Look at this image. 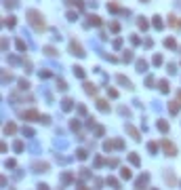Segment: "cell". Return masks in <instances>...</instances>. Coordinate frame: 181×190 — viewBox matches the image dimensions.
<instances>
[{"label":"cell","instance_id":"obj_1","mask_svg":"<svg viewBox=\"0 0 181 190\" xmlns=\"http://www.w3.org/2000/svg\"><path fill=\"white\" fill-rule=\"evenodd\" d=\"M25 17H28V21H30V25L34 28L36 32H44V19H42V15L38 13V11H34V9H30L28 13H25Z\"/></svg>","mask_w":181,"mask_h":190},{"label":"cell","instance_id":"obj_2","mask_svg":"<svg viewBox=\"0 0 181 190\" xmlns=\"http://www.w3.org/2000/svg\"><path fill=\"white\" fill-rule=\"evenodd\" d=\"M70 51H72V55H78V57H84L87 53H84V49L80 42H76V40H72L70 42Z\"/></svg>","mask_w":181,"mask_h":190},{"label":"cell","instance_id":"obj_3","mask_svg":"<svg viewBox=\"0 0 181 190\" xmlns=\"http://www.w3.org/2000/svg\"><path fill=\"white\" fill-rule=\"evenodd\" d=\"M160 146L164 148L166 156H175V154H177V148H175V146H173L171 142H168V139H162V142H160Z\"/></svg>","mask_w":181,"mask_h":190},{"label":"cell","instance_id":"obj_4","mask_svg":"<svg viewBox=\"0 0 181 190\" xmlns=\"http://www.w3.org/2000/svg\"><path fill=\"white\" fill-rule=\"evenodd\" d=\"M126 131H129V135H131L133 139H135V142H139V139H141V135H139V131H137V129L133 127V125H126Z\"/></svg>","mask_w":181,"mask_h":190},{"label":"cell","instance_id":"obj_5","mask_svg":"<svg viewBox=\"0 0 181 190\" xmlns=\"http://www.w3.org/2000/svg\"><path fill=\"white\" fill-rule=\"evenodd\" d=\"M137 72H147V61L145 59H137Z\"/></svg>","mask_w":181,"mask_h":190},{"label":"cell","instance_id":"obj_6","mask_svg":"<svg viewBox=\"0 0 181 190\" xmlns=\"http://www.w3.org/2000/svg\"><path fill=\"white\" fill-rule=\"evenodd\" d=\"M61 108H63V110H65V112H70L72 108H74V101L70 99V97H65V99L61 101Z\"/></svg>","mask_w":181,"mask_h":190},{"label":"cell","instance_id":"obj_7","mask_svg":"<svg viewBox=\"0 0 181 190\" xmlns=\"http://www.w3.org/2000/svg\"><path fill=\"white\" fill-rule=\"evenodd\" d=\"M84 91H87L89 95H95L97 93V87H95L93 83H84Z\"/></svg>","mask_w":181,"mask_h":190},{"label":"cell","instance_id":"obj_8","mask_svg":"<svg viewBox=\"0 0 181 190\" xmlns=\"http://www.w3.org/2000/svg\"><path fill=\"white\" fill-rule=\"evenodd\" d=\"M147 180H150V175H147V173H143V175L139 177V180H137V182H135V186H137V188H141V186H145V184H147Z\"/></svg>","mask_w":181,"mask_h":190},{"label":"cell","instance_id":"obj_9","mask_svg":"<svg viewBox=\"0 0 181 190\" xmlns=\"http://www.w3.org/2000/svg\"><path fill=\"white\" fill-rule=\"evenodd\" d=\"M87 25H101V19L97 17V15H89V21Z\"/></svg>","mask_w":181,"mask_h":190},{"label":"cell","instance_id":"obj_10","mask_svg":"<svg viewBox=\"0 0 181 190\" xmlns=\"http://www.w3.org/2000/svg\"><path fill=\"white\" fill-rule=\"evenodd\" d=\"M120 175H122V180H131V177H133V173H131V169H129V167H122V169H120Z\"/></svg>","mask_w":181,"mask_h":190},{"label":"cell","instance_id":"obj_11","mask_svg":"<svg viewBox=\"0 0 181 190\" xmlns=\"http://www.w3.org/2000/svg\"><path fill=\"white\" fill-rule=\"evenodd\" d=\"M118 83H120L122 87H126V89H133V87H131V80L126 78V76H122V74L118 76Z\"/></svg>","mask_w":181,"mask_h":190},{"label":"cell","instance_id":"obj_12","mask_svg":"<svg viewBox=\"0 0 181 190\" xmlns=\"http://www.w3.org/2000/svg\"><path fill=\"white\" fill-rule=\"evenodd\" d=\"M97 108H99L101 112H108L110 110V106H108V101H105V99H97Z\"/></svg>","mask_w":181,"mask_h":190},{"label":"cell","instance_id":"obj_13","mask_svg":"<svg viewBox=\"0 0 181 190\" xmlns=\"http://www.w3.org/2000/svg\"><path fill=\"white\" fill-rule=\"evenodd\" d=\"M23 118H40V114L36 110H28V112H23Z\"/></svg>","mask_w":181,"mask_h":190},{"label":"cell","instance_id":"obj_14","mask_svg":"<svg viewBox=\"0 0 181 190\" xmlns=\"http://www.w3.org/2000/svg\"><path fill=\"white\" fill-rule=\"evenodd\" d=\"M34 169L36 171H46V169H49V165H46V163H34Z\"/></svg>","mask_w":181,"mask_h":190},{"label":"cell","instance_id":"obj_15","mask_svg":"<svg viewBox=\"0 0 181 190\" xmlns=\"http://www.w3.org/2000/svg\"><path fill=\"white\" fill-rule=\"evenodd\" d=\"M42 51H44V53H46V55H49V57H55V55H57L55 47H44V49H42Z\"/></svg>","mask_w":181,"mask_h":190},{"label":"cell","instance_id":"obj_16","mask_svg":"<svg viewBox=\"0 0 181 190\" xmlns=\"http://www.w3.org/2000/svg\"><path fill=\"white\" fill-rule=\"evenodd\" d=\"M137 25H139L141 30H147V28H150V23L145 21V17H139V21H137Z\"/></svg>","mask_w":181,"mask_h":190},{"label":"cell","instance_id":"obj_17","mask_svg":"<svg viewBox=\"0 0 181 190\" xmlns=\"http://www.w3.org/2000/svg\"><path fill=\"white\" fill-rule=\"evenodd\" d=\"M158 89H160L162 93H168V83L166 80H160V83H158Z\"/></svg>","mask_w":181,"mask_h":190},{"label":"cell","instance_id":"obj_18","mask_svg":"<svg viewBox=\"0 0 181 190\" xmlns=\"http://www.w3.org/2000/svg\"><path fill=\"white\" fill-rule=\"evenodd\" d=\"M158 129L166 133V131H168V123H166V121H162V118H160V121H158Z\"/></svg>","mask_w":181,"mask_h":190},{"label":"cell","instance_id":"obj_19","mask_svg":"<svg viewBox=\"0 0 181 190\" xmlns=\"http://www.w3.org/2000/svg\"><path fill=\"white\" fill-rule=\"evenodd\" d=\"M15 131H17V127H15L13 123H9L7 127H4V133H7V135H9V133H15Z\"/></svg>","mask_w":181,"mask_h":190},{"label":"cell","instance_id":"obj_20","mask_svg":"<svg viewBox=\"0 0 181 190\" xmlns=\"http://www.w3.org/2000/svg\"><path fill=\"white\" fill-rule=\"evenodd\" d=\"M74 74H76L78 78H84V76H87V74H84V70H82L80 66H76V68H74Z\"/></svg>","mask_w":181,"mask_h":190},{"label":"cell","instance_id":"obj_21","mask_svg":"<svg viewBox=\"0 0 181 190\" xmlns=\"http://www.w3.org/2000/svg\"><path fill=\"white\" fill-rule=\"evenodd\" d=\"M152 23H154V28H158V30H160V28H162V19H160V15H156Z\"/></svg>","mask_w":181,"mask_h":190},{"label":"cell","instance_id":"obj_22","mask_svg":"<svg viewBox=\"0 0 181 190\" xmlns=\"http://www.w3.org/2000/svg\"><path fill=\"white\" fill-rule=\"evenodd\" d=\"M168 110H171V114H177V112H179V104H177V101H171Z\"/></svg>","mask_w":181,"mask_h":190},{"label":"cell","instance_id":"obj_23","mask_svg":"<svg viewBox=\"0 0 181 190\" xmlns=\"http://www.w3.org/2000/svg\"><path fill=\"white\" fill-rule=\"evenodd\" d=\"M164 45H166L168 49H175V47H177V42H175L173 38H166V40H164Z\"/></svg>","mask_w":181,"mask_h":190},{"label":"cell","instance_id":"obj_24","mask_svg":"<svg viewBox=\"0 0 181 190\" xmlns=\"http://www.w3.org/2000/svg\"><path fill=\"white\" fill-rule=\"evenodd\" d=\"M110 30H112V32H118V30H120V23H118V21H112V23H110Z\"/></svg>","mask_w":181,"mask_h":190},{"label":"cell","instance_id":"obj_25","mask_svg":"<svg viewBox=\"0 0 181 190\" xmlns=\"http://www.w3.org/2000/svg\"><path fill=\"white\" fill-rule=\"evenodd\" d=\"M57 89H59V91H65V89H67L65 80H57Z\"/></svg>","mask_w":181,"mask_h":190},{"label":"cell","instance_id":"obj_26","mask_svg":"<svg viewBox=\"0 0 181 190\" xmlns=\"http://www.w3.org/2000/svg\"><path fill=\"white\" fill-rule=\"evenodd\" d=\"M76 154H78V159H80V161H84V159L89 156V152H87V150H78Z\"/></svg>","mask_w":181,"mask_h":190},{"label":"cell","instance_id":"obj_27","mask_svg":"<svg viewBox=\"0 0 181 190\" xmlns=\"http://www.w3.org/2000/svg\"><path fill=\"white\" fill-rule=\"evenodd\" d=\"M15 23H17V21H15V17H9L7 21H4V25H9V28H15Z\"/></svg>","mask_w":181,"mask_h":190},{"label":"cell","instance_id":"obj_28","mask_svg":"<svg viewBox=\"0 0 181 190\" xmlns=\"http://www.w3.org/2000/svg\"><path fill=\"white\" fill-rule=\"evenodd\" d=\"M129 161L133 163V165H139V156L137 154H129Z\"/></svg>","mask_w":181,"mask_h":190},{"label":"cell","instance_id":"obj_29","mask_svg":"<svg viewBox=\"0 0 181 190\" xmlns=\"http://www.w3.org/2000/svg\"><path fill=\"white\" fill-rule=\"evenodd\" d=\"M23 135H28V137H34V129H30V127H23Z\"/></svg>","mask_w":181,"mask_h":190},{"label":"cell","instance_id":"obj_30","mask_svg":"<svg viewBox=\"0 0 181 190\" xmlns=\"http://www.w3.org/2000/svg\"><path fill=\"white\" fill-rule=\"evenodd\" d=\"M108 9H110V11H114V13H118V11H120V7H118L116 2H110V4H108Z\"/></svg>","mask_w":181,"mask_h":190},{"label":"cell","instance_id":"obj_31","mask_svg":"<svg viewBox=\"0 0 181 190\" xmlns=\"http://www.w3.org/2000/svg\"><path fill=\"white\" fill-rule=\"evenodd\" d=\"M168 19H171V25H173V28H175V25H181V21H179L177 17H175V15H171Z\"/></svg>","mask_w":181,"mask_h":190},{"label":"cell","instance_id":"obj_32","mask_svg":"<svg viewBox=\"0 0 181 190\" xmlns=\"http://www.w3.org/2000/svg\"><path fill=\"white\" fill-rule=\"evenodd\" d=\"M108 184H110V186H114V188H118V186H120L118 180H114V177H108Z\"/></svg>","mask_w":181,"mask_h":190},{"label":"cell","instance_id":"obj_33","mask_svg":"<svg viewBox=\"0 0 181 190\" xmlns=\"http://www.w3.org/2000/svg\"><path fill=\"white\" fill-rule=\"evenodd\" d=\"M55 146H57V148H65L67 142H63V139H55Z\"/></svg>","mask_w":181,"mask_h":190},{"label":"cell","instance_id":"obj_34","mask_svg":"<svg viewBox=\"0 0 181 190\" xmlns=\"http://www.w3.org/2000/svg\"><path fill=\"white\" fill-rule=\"evenodd\" d=\"M147 148H150V152H152V154H156V150H158V144H156V142H152L150 146H147Z\"/></svg>","mask_w":181,"mask_h":190},{"label":"cell","instance_id":"obj_35","mask_svg":"<svg viewBox=\"0 0 181 190\" xmlns=\"http://www.w3.org/2000/svg\"><path fill=\"white\" fill-rule=\"evenodd\" d=\"M13 148H15V152H21V150H23V142H15Z\"/></svg>","mask_w":181,"mask_h":190},{"label":"cell","instance_id":"obj_36","mask_svg":"<svg viewBox=\"0 0 181 190\" xmlns=\"http://www.w3.org/2000/svg\"><path fill=\"white\" fill-rule=\"evenodd\" d=\"M124 61H133V51H124Z\"/></svg>","mask_w":181,"mask_h":190},{"label":"cell","instance_id":"obj_37","mask_svg":"<svg viewBox=\"0 0 181 190\" xmlns=\"http://www.w3.org/2000/svg\"><path fill=\"white\" fill-rule=\"evenodd\" d=\"M162 63V55H154V66H160Z\"/></svg>","mask_w":181,"mask_h":190},{"label":"cell","instance_id":"obj_38","mask_svg":"<svg viewBox=\"0 0 181 190\" xmlns=\"http://www.w3.org/2000/svg\"><path fill=\"white\" fill-rule=\"evenodd\" d=\"M17 49H19V51H25V42L21 40V38H19V40H17Z\"/></svg>","mask_w":181,"mask_h":190},{"label":"cell","instance_id":"obj_39","mask_svg":"<svg viewBox=\"0 0 181 190\" xmlns=\"http://www.w3.org/2000/svg\"><path fill=\"white\" fill-rule=\"evenodd\" d=\"M108 95H110V97H118V91H116V89H110V87H108Z\"/></svg>","mask_w":181,"mask_h":190},{"label":"cell","instance_id":"obj_40","mask_svg":"<svg viewBox=\"0 0 181 190\" xmlns=\"http://www.w3.org/2000/svg\"><path fill=\"white\" fill-rule=\"evenodd\" d=\"M28 87H30L28 80H19V89H28Z\"/></svg>","mask_w":181,"mask_h":190},{"label":"cell","instance_id":"obj_41","mask_svg":"<svg viewBox=\"0 0 181 190\" xmlns=\"http://www.w3.org/2000/svg\"><path fill=\"white\" fill-rule=\"evenodd\" d=\"M4 7H7V9H13L15 2H13V0H4Z\"/></svg>","mask_w":181,"mask_h":190},{"label":"cell","instance_id":"obj_42","mask_svg":"<svg viewBox=\"0 0 181 190\" xmlns=\"http://www.w3.org/2000/svg\"><path fill=\"white\" fill-rule=\"evenodd\" d=\"M114 47H116V49L122 47V38H116V40H114Z\"/></svg>","mask_w":181,"mask_h":190},{"label":"cell","instance_id":"obj_43","mask_svg":"<svg viewBox=\"0 0 181 190\" xmlns=\"http://www.w3.org/2000/svg\"><path fill=\"white\" fill-rule=\"evenodd\" d=\"M72 129H74V131H76V129H80V123H78V121H72Z\"/></svg>","mask_w":181,"mask_h":190},{"label":"cell","instance_id":"obj_44","mask_svg":"<svg viewBox=\"0 0 181 190\" xmlns=\"http://www.w3.org/2000/svg\"><path fill=\"white\" fill-rule=\"evenodd\" d=\"M38 121H40V123H44V125H49V121H51V118H49V116H40Z\"/></svg>","mask_w":181,"mask_h":190},{"label":"cell","instance_id":"obj_45","mask_svg":"<svg viewBox=\"0 0 181 190\" xmlns=\"http://www.w3.org/2000/svg\"><path fill=\"white\" fill-rule=\"evenodd\" d=\"M67 19H70V21H76V13H72V11H70V13H67Z\"/></svg>","mask_w":181,"mask_h":190},{"label":"cell","instance_id":"obj_46","mask_svg":"<svg viewBox=\"0 0 181 190\" xmlns=\"http://www.w3.org/2000/svg\"><path fill=\"white\" fill-rule=\"evenodd\" d=\"M49 76H51V72H46V70H44V72H40V78H49Z\"/></svg>","mask_w":181,"mask_h":190},{"label":"cell","instance_id":"obj_47","mask_svg":"<svg viewBox=\"0 0 181 190\" xmlns=\"http://www.w3.org/2000/svg\"><path fill=\"white\" fill-rule=\"evenodd\" d=\"M145 85H147V87H152V85H154V78H152V76H147V80H145Z\"/></svg>","mask_w":181,"mask_h":190},{"label":"cell","instance_id":"obj_48","mask_svg":"<svg viewBox=\"0 0 181 190\" xmlns=\"http://www.w3.org/2000/svg\"><path fill=\"white\" fill-rule=\"evenodd\" d=\"M108 165H112V167H116V165H118V161H116V159H110V161H108Z\"/></svg>","mask_w":181,"mask_h":190},{"label":"cell","instance_id":"obj_49","mask_svg":"<svg viewBox=\"0 0 181 190\" xmlns=\"http://www.w3.org/2000/svg\"><path fill=\"white\" fill-rule=\"evenodd\" d=\"M103 133H105V129H103V127H97V135H99V137H101Z\"/></svg>","mask_w":181,"mask_h":190},{"label":"cell","instance_id":"obj_50","mask_svg":"<svg viewBox=\"0 0 181 190\" xmlns=\"http://www.w3.org/2000/svg\"><path fill=\"white\" fill-rule=\"evenodd\" d=\"M177 99H179V101H181V93H177Z\"/></svg>","mask_w":181,"mask_h":190},{"label":"cell","instance_id":"obj_51","mask_svg":"<svg viewBox=\"0 0 181 190\" xmlns=\"http://www.w3.org/2000/svg\"><path fill=\"white\" fill-rule=\"evenodd\" d=\"M141 2H147V0H141Z\"/></svg>","mask_w":181,"mask_h":190},{"label":"cell","instance_id":"obj_52","mask_svg":"<svg viewBox=\"0 0 181 190\" xmlns=\"http://www.w3.org/2000/svg\"><path fill=\"white\" fill-rule=\"evenodd\" d=\"M179 7H181V0H179Z\"/></svg>","mask_w":181,"mask_h":190}]
</instances>
